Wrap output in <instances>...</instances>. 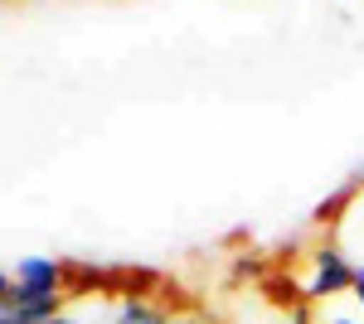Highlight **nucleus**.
<instances>
[{
	"label": "nucleus",
	"instance_id": "1",
	"mask_svg": "<svg viewBox=\"0 0 364 324\" xmlns=\"http://www.w3.org/2000/svg\"><path fill=\"white\" fill-rule=\"evenodd\" d=\"M321 223H331V242L345 252V262L364 267V179L331 199V208H321Z\"/></svg>",
	"mask_w": 364,
	"mask_h": 324
},
{
	"label": "nucleus",
	"instance_id": "2",
	"mask_svg": "<svg viewBox=\"0 0 364 324\" xmlns=\"http://www.w3.org/2000/svg\"><path fill=\"white\" fill-rule=\"evenodd\" d=\"M311 271L306 281H301V300H331V296H350V286H355V267L345 262V252L336 242L316 247L306 257Z\"/></svg>",
	"mask_w": 364,
	"mask_h": 324
},
{
	"label": "nucleus",
	"instance_id": "3",
	"mask_svg": "<svg viewBox=\"0 0 364 324\" xmlns=\"http://www.w3.org/2000/svg\"><path fill=\"white\" fill-rule=\"evenodd\" d=\"M10 276H15V286L39 291V296H68V267L54 257H20Z\"/></svg>",
	"mask_w": 364,
	"mask_h": 324
},
{
	"label": "nucleus",
	"instance_id": "4",
	"mask_svg": "<svg viewBox=\"0 0 364 324\" xmlns=\"http://www.w3.org/2000/svg\"><path fill=\"white\" fill-rule=\"evenodd\" d=\"M166 320L170 315L161 305H151V300H141V296H122L112 310V324H166Z\"/></svg>",
	"mask_w": 364,
	"mask_h": 324
},
{
	"label": "nucleus",
	"instance_id": "5",
	"mask_svg": "<svg viewBox=\"0 0 364 324\" xmlns=\"http://www.w3.org/2000/svg\"><path fill=\"white\" fill-rule=\"evenodd\" d=\"M49 324H87V320H83V315H68V310H58Z\"/></svg>",
	"mask_w": 364,
	"mask_h": 324
},
{
	"label": "nucleus",
	"instance_id": "6",
	"mask_svg": "<svg viewBox=\"0 0 364 324\" xmlns=\"http://www.w3.org/2000/svg\"><path fill=\"white\" fill-rule=\"evenodd\" d=\"M10 286H15V276H10V271H0V305H5V296H10Z\"/></svg>",
	"mask_w": 364,
	"mask_h": 324
},
{
	"label": "nucleus",
	"instance_id": "7",
	"mask_svg": "<svg viewBox=\"0 0 364 324\" xmlns=\"http://www.w3.org/2000/svg\"><path fill=\"white\" fill-rule=\"evenodd\" d=\"M166 324H204V320H190V315H170Z\"/></svg>",
	"mask_w": 364,
	"mask_h": 324
}]
</instances>
